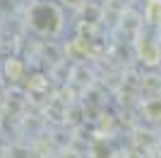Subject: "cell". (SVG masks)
Segmentation results:
<instances>
[{"label": "cell", "instance_id": "1", "mask_svg": "<svg viewBox=\"0 0 161 158\" xmlns=\"http://www.w3.org/2000/svg\"><path fill=\"white\" fill-rule=\"evenodd\" d=\"M29 24L36 34L41 36H58L65 26V14L55 3H48V0H39L29 7L27 14Z\"/></svg>", "mask_w": 161, "mask_h": 158}, {"label": "cell", "instance_id": "2", "mask_svg": "<svg viewBox=\"0 0 161 158\" xmlns=\"http://www.w3.org/2000/svg\"><path fill=\"white\" fill-rule=\"evenodd\" d=\"M147 17H149V22H154V24L161 22V0H152L147 5Z\"/></svg>", "mask_w": 161, "mask_h": 158}, {"label": "cell", "instance_id": "3", "mask_svg": "<svg viewBox=\"0 0 161 158\" xmlns=\"http://www.w3.org/2000/svg\"><path fill=\"white\" fill-rule=\"evenodd\" d=\"M0 96H3V79H0Z\"/></svg>", "mask_w": 161, "mask_h": 158}]
</instances>
